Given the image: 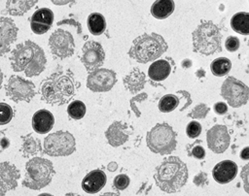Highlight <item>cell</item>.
<instances>
[{
    "label": "cell",
    "mask_w": 249,
    "mask_h": 196,
    "mask_svg": "<svg viewBox=\"0 0 249 196\" xmlns=\"http://www.w3.org/2000/svg\"><path fill=\"white\" fill-rule=\"evenodd\" d=\"M79 87L80 83L71 71L58 70L42 81L41 98L50 105H65L76 96Z\"/></svg>",
    "instance_id": "cell-1"
},
{
    "label": "cell",
    "mask_w": 249,
    "mask_h": 196,
    "mask_svg": "<svg viewBox=\"0 0 249 196\" xmlns=\"http://www.w3.org/2000/svg\"><path fill=\"white\" fill-rule=\"evenodd\" d=\"M10 61L13 71L24 72L26 77L40 75L47 64L43 49L29 40L16 46L11 51Z\"/></svg>",
    "instance_id": "cell-2"
},
{
    "label": "cell",
    "mask_w": 249,
    "mask_h": 196,
    "mask_svg": "<svg viewBox=\"0 0 249 196\" xmlns=\"http://www.w3.org/2000/svg\"><path fill=\"white\" fill-rule=\"evenodd\" d=\"M189 177L187 165L177 156H168L156 167L154 179L156 184L166 193L180 191Z\"/></svg>",
    "instance_id": "cell-3"
},
{
    "label": "cell",
    "mask_w": 249,
    "mask_h": 196,
    "mask_svg": "<svg viewBox=\"0 0 249 196\" xmlns=\"http://www.w3.org/2000/svg\"><path fill=\"white\" fill-rule=\"evenodd\" d=\"M166 49L167 44L162 36L157 33H144L134 39L128 55L135 61L145 64L158 59Z\"/></svg>",
    "instance_id": "cell-4"
},
{
    "label": "cell",
    "mask_w": 249,
    "mask_h": 196,
    "mask_svg": "<svg viewBox=\"0 0 249 196\" xmlns=\"http://www.w3.org/2000/svg\"><path fill=\"white\" fill-rule=\"evenodd\" d=\"M193 50L208 56L222 51V34L211 20H201L192 33Z\"/></svg>",
    "instance_id": "cell-5"
},
{
    "label": "cell",
    "mask_w": 249,
    "mask_h": 196,
    "mask_svg": "<svg viewBox=\"0 0 249 196\" xmlns=\"http://www.w3.org/2000/svg\"><path fill=\"white\" fill-rule=\"evenodd\" d=\"M54 174L55 171L51 160L44 157H33L25 164L22 185L33 190H40L52 181Z\"/></svg>",
    "instance_id": "cell-6"
},
{
    "label": "cell",
    "mask_w": 249,
    "mask_h": 196,
    "mask_svg": "<svg viewBox=\"0 0 249 196\" xmlns=\"http://www.w3.org/2000/svg\"><path fill=\"white\" fill-rule=\"evenodd\" d=\"M146 143L152 152L170 154L176 148V133L166 122L158 123L147 133Z\"/></svg>",
    "instance_id": "cell-7"
},
{
    "label": "cell",
    "mask_w": 249,
    "mask_h": 196,
    "mask_svg": "<svg viewBox=\"0 0 249 196\" xmlns=\"http://www.w3.org/2000/svg\"><path fill=\"white\" fill-rule=\"evenodd\" d=\"M76 149L74 136L68 131H56L44 139L43 153L50 156H68Z\"/></svg>",
    "instance_id": "cell-8"
},
{
    "label": "cell",
    "mask_w": 249,
    "mask_h": 196,
    "mask_svg": "<svg viewBox=\"0 0 249 196\" xmlns=\"http://www.w3.org/2000/svg\"><path fill=\"white\" fill-rule=\"evenodd\" d=\"M6 95L14 102H30L36 95L35 84L18 75H12L5 84Z\"/></svg>",
    "instance_id": "cell-9"
},
{
    "label": "cell",
    "mask_w": 249,
    "mask_h": 196,
    "mask_svg": "<svg viewBox=\"0 0 249 196\" xmlns=\"http://www.w3.org/2000/svg\"><path fill=\"white\" fill-rule=\"evenodd\" d=\"M221 95L231 107L237 108L247 103L249 88L234 77H228L221 86Z\"/></svg>",
    "instance_id": "cell-10"
},
{
    "label": "cell",
    "mask_w": 249,
    "mask_h": 196,
    "mask_svg": "<svg viewBox=\"0 0 249 196\" xmlns=\"http://www.w3.org/2000/svg\"><path fill=\"white\" fill-rule=\"evenodd\" d=\"M49 46L52 54L59 59L73 55L75 43L72 34L63 29H57L49 38Z\"/></svg>",
    "instance_id": "cell-11"
},
{
    "label": "cell",
    "mask_w": 249,
    "mask_h": 196,
    "mask_svg": "<svg viewBox=\"0 0 249 196\" xmlns=\"http://www.w3.org/2000/svg\"><path fill=\"white\" fill-rule=\"evenodd\" d=\"M117 82L116 73L107 68H99L89 72L87 78V87L93 92H106Z\"/></svg>",
    "instance_id": "cell-12"
},
{
    "label": "cell",
    "mask_w": 249,
    "mask_h": 196,
    "mask_svg": "<svg viewBox=\"0 0 249 196\" xmlns=\"http://www.w3.org/2000/svg\"><path fill=\"white\" fill-rule=\"evenodd\" d=\"M80 59L89 73L101 68L105 59V52L98 42L88 41L82 48V55L80 56Z\"/></svg>",
    "instance_id": "cell-13"
},
{
    "label": "cell",
    "mask_w": 249,
    "mask_h": 196,
    "mask_svg": "<svg viewBox=\"0 0 249 196\" xmlns=\"http://www.w3.org/2000/svg\"><path fill=\"white\" fill-rule=\"evenodd\" d=\"M207 146L215 153L224 152L230 146L231 137L228 128L225 125L216 124L206 133Z\"/></svg>",
    "instance_id": "cell-14"
},
{
    "label": "cell",
    "mask_w": 249,
    "mask_h": 196,
    "mask_svg": "<svg viewBox=\"0 0 249 196\" xmlns=\"http://www.w3.org/2000/svg\"><path fill=\"white\" fill-rule=\"evenodd\" d=\"M18 28L15 21L8 16L0 17V57L8 53L18 37Z\"/></svg>",
    "instance_id": "cell-15"
},
{
    "label": "cell",
    "mask_w": 249,
    "mask_h": 196,
    "mask_svg": "<svg viewBox=\"0 0 249 196\" xmlns=\"http://www.w3.org/2000/svg\"><path fill=\"white\" fill-rule=\"evenodd\" d=\"M19 178L20 172L16 165L8 161L0 163V196H4L8 191L15 189Z\"/></svg>",
    "instance_id": "cell-16"
},
{
    "label": "cell",
    "mask_w": 249,
    "mask_h": 196,
    "mask_svg": "<svg viewBox=\"0 0 249 196\" xmlns=\"http://www.w3.org/2000/svg\"><path fill=\"white\" fill-rule=\"evenodd\" d=\"M131 133L132 128L125 122L114 121L105 131V137L110 146L117 147L124 145Z\"/></svg>",
    "instance_id": "cell-17"
},
{
    "label": "cell",
    "mask_w": 249,
    "mask_h": 196,
    "mask_svg": "<svg viewBox=\"0 0 249 196\" xmlns=\"http://www.w3.org/2000/svg\"><path fill=\"white\" fill-rule=\"evenodd\" d=\"M53 22V13L49 8H41L34 12L30 18V28L33 33L41 35L47 33Z\"/></svg>",
    "instance_id": "cell-18"
},
{
    "label": "cell",
    "mask_w": 249,
    "mask_h": 196,
    "mask_svg": "<svg viewBox=\"0 0 249 196\" xmlns=\"http://www.w3.org/2000/svg\"><path fill=\"white\" fill-rule=\"evenodd\" d=\"M237 174V165L231 160H223L217 163L213 170L212 176L215 181L221 184L231 182Z\"/></svg>",
    "instance_id": "cell-19"
},
{
    "label": "cell",
    "mask_w": 249,
    "mask_h": 196,
    "mask_svg": "<svg viewBox=\"0 0 249 196\" xmlns=\"http://www.w3.org/2000/svg\"><path fill=\"white\" fill-rule=\"evenodd\" d=\"M107 180L105 173L100 169L89 172L82 180V188L86 193L94 194L99 192L105 185Z\"/></svg>",
    "instance_id": "cell-20"
},
{
    "label": "cell",
    "mask_w": 249,
    "mask_h": 196,
    "mask_svg": "<svg viewBox=\"0 0 249 196\" xmlns=\"http://www.w3.org/2000/svg\"><path fill=\"white\" fill-rule=\"evenodd\" d=\"M54 123L53 114L45 109L37 111L32 116V128L36 133L46 134L52 130Z\"/></svg>",
    "instance_id": "cell-21"
},
{
    "label": "cell",
    "mask_w": 249,
    "mask_h": 196,
    "mask_svg": "<svg viewBox=\"0 0 249 196\" xmlns=\"http://www.w3.org/2000/svg\"><path fill=\"white\" fill-rule=\"evenodd\" d=\"M124 87L131 93H137L142 90L146 83V75L139 68H133L123 80Z\"/></svg>",
    "instance_id": "cell-22"
},
{
    "label": "cell",
    "mask_w": 249,
    "mask_h": 196,
    "mask_svg": "<svg viewBox=\"0 0 249 196\" xmlns=\"http://www.w3.org/2000/svg\"><path fill=\"white\" fill-rule=\"evenodd\" d=\"M20 152L22 153V156L25 158H29L37 154L43 153L40 139H38L31 133L25 136H21Z\"/></svg>",
    "instance_id": "cell-23"
},
{
    "label": "cell",
    "mask_w": 249,
    "mask_h": 196,
    "mask_svg": "<svg viewBox=\"0 0 249 196\" xmlns=\"http://www.w3.org/2000/svg\"><path fill=\"white\" fill-rule=\"evenodd\" d=\"M171 73V65L165 59H159L154 61L148 70V75L151 81L160 82L165 80Z\"/></svg>",
    "instance_id": "cell-24"
},
{
    "label": "cell",
    "mask_w": 249,
    "mask_h": 196,
    "mask_svg": "<svg viewBox=\"0 0 249 196\" xmlns=\"http://www.w3.org/2000/svg\"><path fill=\"white\" fill-rule=\"evenodd\" d=\"M175 3L172 0H158L151 6V14L158 19L168 17L174 11Z\"/></svg>",
    "instance_id": "cell-25"
},
{
    "label": "cell",
    "mask_w": 249,
    "mask_h": 196,
    "mask_svg": "<svg viewBox=\"0 0 249 196\" xmlns=\"http://www.w3.org/2000/svg\"><path fill=\"white\" fill-rule=\"evenodd\" d=\"M37 1H14L10 0L6 2V12L11 16H20L28 12Z\"/></svg>",
    "instance_id": "cell-26"
},
{
    "label": "cell",
    "mask_w": 249,
    "mask_h": 196,
    "mask_svg": "<svg viewBox=\"0 0 249 196\" xmlns=\"http://www.w3.org/2000/svg\"><path fill=\"white\" fill-rule=\"evenodd\" d=\"M231 28L238 34H249V14L247 12H239L233 15L231 19Z\"/></svg>",
    "instance_id": "cell-27"
},
{
    "label": "cell",
    "mask_w": 249,
    "mask_h": 196,
    "mask_svg": "<svg viewBox=\"0 0 249 196\" xmlns=\"http://www.w3.org/2000/svg\"><path fill=\"white\" fill-rule=\"evenodd\" d=\"M87 23L89 32L95 36L101 35L106 29L105 17L99 13H91L90 15H89Z\"/></svg>",
    "instance_id": "cell-28"
},
{
    "label": "cell",
    "mask_w": 249,
    "mask_h": 196,
    "mask_svg": "<svg viewBox=\"0 0 249 196\" xmlns=\"http://www.w3.org/2000/svg\"><path fill=\"white\" fill-rule=\"evenodd\" d=\"M231 68V62L227 57H218L214 59L210 64V70L214 76L223 77L226 76Z\"/></svg>",
    "instance_id": "cell-29"
},
{
    "label": "cell",
    "mask_w": 249,
    "mask_h": 196,
    "mask_svg": "<svg viewBox=\"0 0 249 196\" xmlns=\"http://www.w3.org/2000/svg\"><path fill=\"white\" fill-rule=\"evenodd\" d=\"M87 108L84 102L81 100H74L72 101L67 108V114L70 118L72 119H81L86 114Z\"/></svg>",
    "instance_id": "cell-30"
},
{
    "label": "cell",
    "mask_w": 249,
    "mask_h": 196,
    "mask_svg": "<svg viewBox=\"0 0 249 196\" xmlns=\"http://www.w3.org/2000/svg\"><path fill=\"white\" fill-rule=\"evenodd\" d=\"M179 105V98L174 94L162 96L159 102V109L161 113H169L175 110Z\"/></svg>",
    "instance_id": "cell-31"
},
{
    "label": "cell",
    "mask_w": 249,
    "mask_h": 196,
    "mask_svg": "<svg viewBox=\"0 0 249 196\" xmlns=\"http://www.w3.org/2000/svg\"><path fill=\"white\" fill-rule=\"evenodd\" d=\"M13 116V108L5 102H0V125L8 124L12 120Z\"/></svg>",
    "instance_id": "cell-32"
},
{
    "label": "cell",
    "mask_w": 249,
    "mask_h": 196,
    "mask_svg": "<svg viewBox=\"0 0 249 196\" xmlns=\"http://www.w3.org/2000/svg\"><path fill=\"white\" fill-rule=\"evenodd\" d=\"M210 111V108L204 104V103H200L198 105H196L189 114L188 116L192 117L194 119H202L205 118V116L207 115L208 112Z\"/></svg>",
    "instance_id": "cell-33"
},
{
    "label": "cell",
    "mask_w": 249,
    "mask_h": 196,
    "mask_svg": "<svg viewBox=\"0 0 249 196\" xmlns=\"http://www.w3.org/2000/svg\"><path fill=\"white\" fill-rule=\"evenodd\" d=\"M200 140H196L195 143L189 145L187 147V151L189 153V156H194L196 159H203L205 157V149L202 146H196V144L200 143Z\"/></svg>",
    "instance_id": "cell-34"
},
{
    "label": "cell",
    "mask_w": 249,
    "mask_h": 196,
    "mask_svg": "<svg viewBox=\"0 0 249 196\" xmlns=\"http://www.w3.org/2000/svg\"><path fill=\"white\" fill-rule=\"evenodd\" d=\"M129 182H130V180L126 175L120 174L114 178L113 188L118 191L124 190L129 185Z\"/></svg>",
    "instance_id": "cell-35"
},
{
    "label": "cell",
    "mask_w": 249,
    "mask_h": 196,
    "mask_svg": "<svg viewBox=\"0 0 249 196\" xmlns=\"http://www.w3.org/2000/svg\"><path fill=\"white\" fill-rule=\"evenodd\" d=\"M186 133L188 135V137H190L191 139H195L197 138L200 133H201V125L199 122L193 120L191 121L186 128Z\"/></svg>",
    "instance_id": "cell-36"
},
{
    "label": "cell",
    "mask_w": 249,
    "mask_h": 196,
    "mask_svg": "<svg viewBox=\"0 0 249 196\" xmlns=\"http://www.w3.org/2000/svg\"><path fill=\"white\" fill-rule=\"evenodd\" d=\"M225 46H226V49L229 51H231V52L236 51L239 49V46H240L239 39L237 37H235V36H229L226 39Z\"/></svg>",
    "instance_id": "cell-37"
},
{
    "label": "cell",
    "mask_w": 249,
    "mask_h": 196,
    "mask_svg": "<svg viewBox=\"0 0 249 196\" xmlns=\"http://www.w3.org/2000/svg\"><path fill=\"white\" fill-rule=\"evenodd\" d=\"M147 97H148V95H147L146 93H140V94H138V95H136L135 97H133V98L130 99V107H131L132 111L135 113L136 116H140V115H141V113L139 112V110L136 109V104L139 103V102H142V101L146 100Z\"/></svg>",
    "instance_id": "cell-38"
},
{
    "label": "cell",
    "mask_w": 249,
    "mask_h": 196,
    "mask_svg": "<svg viewBox=\"0 0 249 196\" xmlns=\"http://www.w3.org/2000/svg\"><path fill=\"white\" fill-rule=\"evenodd\" d=\"M193 182L195 185L201 187L208 184V176L205 172H199L197 175H196L193 179Z\"/></svg>",
    "instance_id": "cell-39"
},
{
    "label": "cell",
    "mask_w": 249,
    "mask_h": 196,
    "mask_svg": "<svg viewBox=\"0 0 249 196\" xmlns=\"http://www.w3.org/2000/svg\"><path fill=\"white\" fill-rule=\"evenodd\" d=\"M57 26H60L61 24L63 25V24H67V25H72V26H74L75 28H76V30H77V33L79 34V35H81L82 34V26H81V23L80 22H78V21H76L75 19H73V18H66V19H62V20H59L57 23Z\"/></svg>",
    "instance_id": "cell-40"
},
{
    "label": "cell",
    "mask_w": 249,
    "mask_h": 196,
    "mask_svg": "<svg viewBox=\"0 0 249 196\" xmlns=\"http://www.w3.org/2000/svg\"><path fill=\"white\" fill-rule=\"evenodd\" d=\"M6 130H0V153L10 147V139L6 136Z\"/></svg>",
    "instance_id": "cell-41"
},
{
    "label": "cell",
    "mask_w": 249,
    "mask_h": 196,
    "mask_svg": "<svg viewBox=\"0 0 249 196\" xmlns=\"http://www.w3.org/2000/svg\"><path fill=\"white\" fill-rule=\"evenodd\" d=\"M213 110L217 114H225L228 112V106L224 102H217L214 104Z\"/></svg>",
    "instance_id": "cell-42"
},
{
    "label": "cell",
    "mask_w": 249,
    "mask_h": 196,
    "mask_svg": "<svg viewBox=\"0 0 249 196\" xmlns=\"http://www.w3.org/2000/svg\"><path fill=\"white\" fill-rule=\"evenodd\" d=\"M177 94H181L187 101H186V103L184 104V106L180 109V111L182 112V111H184L185 109H187V107H189L191 104H192V100H191V95H190V93L188 92V91H185V90H178L177 91Z\"/></svg>",
    "instance_id": "cell-43"
},
{
    "label": "cell",
    "mask_w": 249,
    "mask_h": 196,
    "mask_svg": "<svg viewBox=\"0 0 249 196\" xmlns=\"http://www.w3.org/2000/svg\"><path fill=\"white\" fill-rule=\"evenodd\" d=\"M240 158L244 159V160H248L249 159V147H246L240 153Z\"/></svg>",
    "instance_id": "cell-44"
},
{
    "label": "cell",
    "mask_w": 249,
    "mask_h": 196,
    "mask_svg": "<svg viewBox=\"0 0 249 196\" xmlns=\"http://www.w3.org/2000/svg\"><path fill=\"white\" fill-rule=\"evenodd\" d=\"M117 168H118V164H117L116 162H114V161L110 162V163L107 165V169H108V171H110V172L116 171Z\"/></svg>",
    "instance_id": "cell-45"
},
{
    "label": "cell",
    "mask_w": 249,
    "mask_h": 196,
    "mask_svg": "<svg viewBox=\"0 0 249 196\" xmlns=\"http://www.w3.org/2000/svg\"><path fill=\"white\" fill-rule=\"evenodd\" d=\"M181 66L184 68V69H188L192 66V61L191 59H184L181 63Z\"/></svg>",
    "instance_id": "cell-46"
},
{
    "label": "cell",
    "mask_w": 249,
    "mask_h": 196,
    "mask_svg": "<svg viewBox=\"0 0 249 196\" xmlns=\"http://www.w3.org/2000/svg\"><path fill=\"white\" fill-rule=\"evenodd\" d=\"M196 76L198 79L203 78V77H205V71H204L202 68H199V69L196 72Z\"/></svg>",
    "instance_id": "cell-47"
},
{
    "label": "cell",
    "mask_w": 249,
    "mask_h": 196,
    "mask_svg": "<svg viewBox=\"0 0 249 196\" xmlns=\"http://www.w3.org/2000/svg\"><path fill=\"white\" fill-rule=\"evenodd\" d=\"M248 168V165H246L245 167H244V175H241V178H243V180H244V181H245V186H247V180H246V179H247V169Z\"/></svg>",
    "instance_id": "cell-48"
},
{
    "label": "cell",
    "mask_w": 249,
    "mask_h": 196,
    "mask_svg": "<svg viewBox=\"0 0 249 196\" xmlns=\"http://www.w3.org/2000/svg\"><path fill=\"white\" fill-rule=\"evenodd\" d=\"M3 81H4V74L1 70V67H0V89L2 87V84H3Z\"/></svg>",
    "instance_id": "cell-49"
},
{
    "label": "cell",
    "mask_w": 249,
    "mask_h": 196,
    "mask_svg": "<svg viewBox=\"0 0 249 196\" xmlns=\"http://www.w3.org/2000/svg\"><path fill=\"white\" fill-rule=\"evenodd\" d=\"M100 196H120V195L117 193H113V192H105Z\"/></svg>",
    "instance_id": "cell-50"
},
{
    "label": "cell",
    "mask_w": 249,
    "mask_h": 196,
    "mask_svg": "<svg viewBox=\"0 0 249 196\" xmlns=\"http://www.w3.org/2000/svg\"><path fill=\"white\" fill-rule=\"evenodd\" d=\"M64 196H82V195H79V194H75V193L70 192V193H66Z\"/></svg>",
    "instance_id": "cell-51"
},
{
    "label": "cell",
    "mask_w": 249,
    "mask_h": 196,
    "mask_svg": "<svg viewBox=\"0 0 249 196\" xmlns=\"http://www.w3.org/2000/svg\"><path fill=\"white\" fill-rule=\"evenodd\" d=\"M38 196H53V195H52V194H50V193H41V194H39Z\"/></svg>",
    "instance_id": "cell-52"
}]
</instances>
